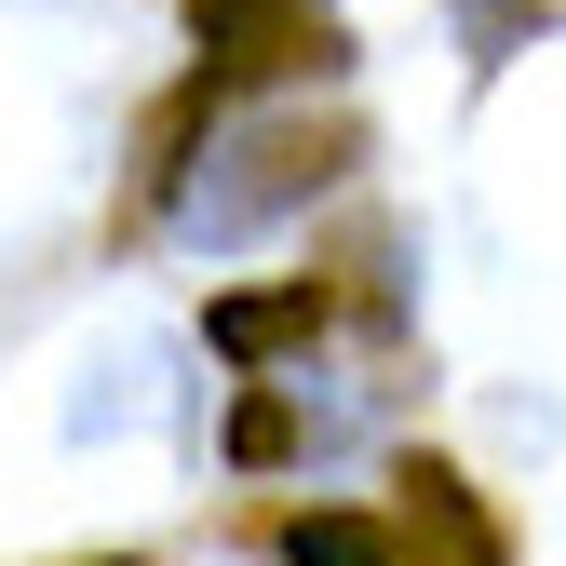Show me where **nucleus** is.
Segmentation results:
<instances>
[{
  "label": "nucleus",
  "mask_w": 566,
  "mask_h": 566,
  "mask_svg": "<svg viewBox=\"0 0 566 566\" xmlns=\"http://www.w3.org/2000/svg\"><path fill=\"white\" fill-rule=\"evenodd\" d=\"M189 28H202V67L217 82H243V67H337V28H297V0H189Z\"/></svg>",
  "instance_id": "nucleus-2"
},
{
  "label": "nucleus",
  "mask_w": 566,
  "mask_h": 566,
  "mask_svg": "<svg viewBox=\"0 0 566 566\" xmlns=\"http://www.w3.org/2000/svg\"><path fill=\"white\" fill-rule=\"evenodd\" d=\"M230 459H243V472H270V459H297V405H283V391H256V405L230 418Z\"/></svg>",
  "instance_id": "nucleus-6"
},
{
  "label": "nucleus",
  "mask_w": 566,
  "mask_h": 566,
  "mask_svg": "<svg viewBox=\"0 0 566 566\" xmlns=\"http://www.w3.org/2000/svg\"><path fill=\"white\" fill-rule=\"evenodd\" d=\"M202 337H217L230 365H270L283 337H324V297H311V283H283V297H217V311H202Z\"/></svg>",
  "instance_id": "nucleus-4"
},
{
  "label": "nucleus",
  "mask_w": 566,
  "mask_h": 566,
  "mask_svg": "<svg viewBox=\"0 0 566 566\" xmlns=\"http://www.w3.org/2000/svg\"><path fill=\"white\" fill-rule=\"evenodd\" d=\"M337 163H350V122H297V108H283V122H243L230 149L189 176L176 217H189V243H256L270 217H297Z\"/></svg>",
  "instance_id": "nucleus-1"
},
{
  "label": "nucleus",
  "mask_w": 566,
  "mask_h": 566,
  "mask_svg": "<svg viewBox=\"0 0 566 566\" xmlns=\"http://www.w3.org/2000/svg\"><path fill=\"white\" fill-rule=\"evenodd\" d=\"M283 566H391V526L378 513H297L283 526Z\"/></svg>",
  "instance_id": "nucleus-5"
},
{
  "label": "nucleus",
  "mask_w": 566,
  "mask_h": 566,
  "mask_svg": "<svg viewBox=\"0 0 566 566\" xmlns=\"http://www.w3.org/2000/svg\"><path fill=\"white\" fill-rule=\"evenodd\" d=\"M108 566H135V553H108Z\"/></svg>",
  "instance_id": "nucleus-8"
},
{
  "label": "nucleus",
  "mask_w": 566,
  "mask_h": 566,
  "mask_svg": "<svg viewBox=\"0 0 566 566\" xmlns=\"http://www.w3.org/2000/svg\"><path fill=\"white\" fill-rule=\"evenodd\" d=\"M405 485H418V500H405V553H418V566H513V539L485 526V500H472L446 459H418Z\"/></svg>",
  "instance_id": "nucleus-3"
},
{
  "label": "nucleus",
  "mask_w": 566,
  "mask_h": 566,
  "mask_svg": "<svg viewBox=\"0 0 566 566\" xmlns=\"http://www.w3.org/2000/svg\"><path fill=\"white\" fill-rule=\"evenodd\" d=\"M500 41H513V0H472V54L500 67Z\"/></svg>",
  "instance_id": "nucleus-7"
}]
</instances>
